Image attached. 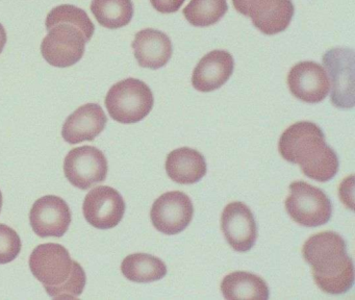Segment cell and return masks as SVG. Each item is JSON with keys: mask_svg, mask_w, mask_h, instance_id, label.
<instances>
[{"mask_svg": "<svg viewBox=\"0 0 355 300\" xmlns=\"http://www.w3.org/2000/svg\"><path fill=\"white\" fill-rule=\"evenodd\" d=\"M135 58L143 68L159 69L172 56V42L163 31L146 28L139 31L132 42Z\"/></svg>", "mask_w": 355, "mask_h": 300, "instance_id": "obj_17", "label": "cell"}, {"mask_svg": "<svg viewBox=\"0 0 355 300\" xmlns=\"http://www.w3.org/2000/svg\"><path fill=\"white\" fill-rule=\"evenodd\" d=\"M21 250L19 235L11 227L0 223V264H8L17 258Z\"/></svg>", "mask_w": 355, "mask_h": 300, "instance_id": "obj_24", "label": "cell"}, {"mask_svg": "<svg viewBox=\"0 0 355 300\" xmlns=\"http://www.w3.org/2000/svg\"><path fill=\"white\" fill-rule=\"evenodd\" d=\"M186 0H150L151 4L157 12L163 14H172L176 12Z\"/></svg>", "mask_w": 355, "mask_h": 300, "instance_id": "obj_25", "label": "cell"}, {"mask_svg": "<svg viewBox=\"0 0 355 300\" xmlns=\"http://www.w3.org/2000/svg\"><path fill=\"white\" fill-rule=\"evenodd\" d=\"M221 227L226 241L236 251H249L257 238V225L250 208L243 202L227 204L222 212Z\"/></svg>", "mask_w": 355, "mask_h": 300, "instance_id": "obj_14", "label": "cell"}, {"mask_svg": "<svg viewBox=\"0 0 355 300\" xmlns=\"http://www.w3.org/2000/svg\"><path fill=\"white\" fill-rule=\"evenodd\" d=\"M30 221L39 237H63L71 223V210L63 198L43 196L33 206Z\"/></svg>", "mask_w": 355, "mask_h": 300, "instance_id": "obj_12", "label": "cell"}, {"mask_svg": "<svg viewBox=\"0 0 355 300\" xmlns=\"http://www.w3.org/2000/svg\"><path fill=\"white\" fill-rule=\"evenodd\" d=\"M282 158L300 165L305 176L313 181H330L340 167L336 151L326 144L323 131L315 123L300 121L282 133L278 143Z\"/></svg>", "mask_w": 355, "mask_h": 300, "instance_id": "obj_2", "label": "cell"}, {"mask_svg": "<svg viewBox=\"0 0 355 300\" xmlns=\"http://www.w3.org/2000/svg\"><path fill=\"white\" fill-rule=\"evenodd\" d=\"M87 277L84 269L80 264L76 265V270L69 279L61 287L46 291L49 296L55 299H73L80 297L86 285Z\"/></svg>", "mask_w": 355, "mask_h": 300, "instance_id": "obj_23", "label": "cell"}, {"mask_svg": "<svg viewBox=\"0 0 355 300\" xmlns=\"http://www.w3.org/2000/svg\"><path fill=\"white\" fill-rule=\"evenodd\" d=\"M105 102L112 119L124 124H132L147 117L153 110L155 98L144 81L126 78L110 89Z\"/></svg>", "mask_w": 355, "mask_h": 300, "instance_id": "obj_4", "label": "cell"}, {"mask_svg": "<svg viewBox=\"0 0 355 300\" xmlns=\"http://www.w3.org/2000/svg\"><path fill=\"white\" fill-rule=\"evenodd\" d=\"M194 215L190 197L180 191L167 192L159 196L153 208L150 217L155 228L165 235H176L184 231Z\"/></svg>", "mask_w": 355, "mask_h": 300, "instance_id": "obj_10", "label": "cell"}, {"mask_svg": "<svg viewBox=\"0 0 355 300\" xmlns=\"http://www.w3.org/2000/svg\"><path fill=\"white\" fill-rule=\"evenodd\" d=\"M288 85L295 97L307 103L321 102L330 92V81L325 69L311 60L298 62L291 69Z\"/></svg>", "mask_w": 355, "mask_h": 300, "instance_id": "obj_13", "label": "cell"}, {"mask_svg": "<svg viewBox=\"0 0 355 300\" xmlns=\"http://www.w3.org/2000/svg\"><path fill=\"white\" fill-rule=\"evenodd\" d=\"M83 212L87 222L96 228H113L123 218L125 202L117 190L101 185L87 194Z\"/></svg>", "mask_w": 355, "mask_h": 300, "instance_id": "obj_11", "label": "cell"}, {"mask_svg": "<svg viewBox=\"0 0 355 300\" xmlns=\"http://www.w3.org/2000/svg\"><path fill=\"white\" fill-rule=\"evenodd\" d=\"M227 10L226 0H191L184 8V16L193 26H211L219 22Z\"/></svg>", "mask_w": 355, "mask_h": 300, "instance_id": "obj_22", "label": "cell"}, {"mask_svg": "<svg viewBox=\"0 0 355 300\" xmlns=\"http://www.w3.org/2000/svg\"><path fill=\"white\" fill-rule=\"evenodd\" d=\"M240 14L250 17L253 25L265 35L286 31L294 16L292 0H232Z\"/></svg>", "mask_w": 355, "mask_h": 300, "instance_id": "obj_7", "label": "cell"}, {"mask_svg": "<svg viewBox=\"0 0 355 300\" xmlns=\"http://www.w3.org/2000/svg\"><path fill=\"white\" fill-rule=\"evenodd\" d=\"M290 192L286 210L295 222L303 226L318 227L330 220L331 201L321 189L299 181L291 183Z\"/></svg>", "mask_w": 355, "mask_h": 300, "instance_id": "obj_5", "label": "cell"}, {"mask_svg": "<svg viewBox=\"0 0 355 300\" xmlns=\"http://www.w3.org/2000/svg\"><path fill=\"white\" fill-rule=\"evenodd\" d=\"M302 254L322 291L338 295L353 287V260L347 254L346 242L338 233L323 231L311 235L303 245Z\"/></svg>", "mask_w": 355, "mask_h": 300, "instance_id": "obj_3", "label": "cell"}, {"mask_svg": "<svg viewBox=\"0 0 355 300\" xmlns=\"http://www.w3.org/2000/svg\"><path fill=\"white\" fill-rule=\"evenodd\" d=\"M6 44H7V33H6L5 27L0 23V53L3 52Z\"/></svg>", "mask_w": 355, "mask_h": 300, "instance_id": "obj_26", "label": "cell"}, {"mask_svg": "<svg viewBox=\"0 0 355 300\" xmlns=\"http://www.w3.org/2000/svg\"><path fill=\"white\" fill-rule=\"evenodd\" d=\"M324 66L331 78L332 104L338 108L354 106V52L349 48H334L323 56Z\"/></svg>", "mask_w": 355, "mask_h": 300, "instance_id": "obj_8", "label": "cell"}, {"mask_svg": "<svg viewBox=\"0 0 355 300\" xmlns=\"http://www.w3.org/2000/svg\"><path fill=\"white\" fill-rule=\"evenodd\" d=\"M122 274L135 283L159 281L167 274V267L161 258L148 253L126 256L121 264Z\"/></svg>", "mask_w": 355, "mask_h": 300, "instance_id": "obj_20", "label": "cell"}, {"mask_svg": "<svg viewBox=\"0 0 355 300\" xmlns=\"http://www.w3.org/2000/svg\"><path fill=\"white\" fill-rule=\"evenodd\" d=\"M1 206H3V194L0 191V210H1Z\"/></svg>", "mask_w": 355, "mask_h": 300, "instance_id": "obj_27", "label": "cell"}, {"mask_svg": "<svg viewBox=\"0 0 355 300\" xmlns=\"http://www.w3.org/2000/svg\"><path fill=\"white\" fill-rule=\"evenodd\" d=\"M91 10L97 22L110 29L126 26L134 16L132 0H92Z\"/></svg>", "mask_w": 355, "mask_h": 300, "instance_id": "obj_21", "label": "cell"}, {"mask_svg": "<svg viewBox=\"0 0 355 300\" xmlns=\"http://www.w3.org/2000/svg\"><path fill=\"white\" fill-rule=\"evenodd\" d=\"M221 292L228 300L269 299V288L261 277L253 273L236 271L224 277Z\"/></svg>", "mask_w": 355, "mask_h": 300, "instance_id": "obj_19", "label": "cell"}, {"mask_svg": "<svg viewBox=\"0 0 355 300\" xmlns=\"http://www.w3.org/2000/svg\"><path fill=\"white\" fill-rule=\"evenodd\" d=\"M76 265L78 262L72 260L68 250L60 244L39 245L30 256L31 271L46 291L63 285L73 274Z\"/></svg>", "mask_w": 355, "mask_h": 300, "instance_id": "obj_6", "label": "cell"}, {"mask_svg": "<svg viewBox=\"0 0 355 300\" xmlns=\"http://www.w3.org/2000/svg\"><path fill=\"white\" fill-rule=\"evenodd\" d=\"M107 122V115L99 104L87 103L66 119L62 135L69 144L93 141L103 133Z\"/></svg>", "mask_w": 355, "mask_h": 300, "instance_id": "obj_15", "label": "cell"}, {"mask_svg": "<svg viewBox=\"0 0 355 300\" xmlns=\"http://www.w3.org/2000/svg\"><path fill=\"white\" fill-rule=\"evenodd\" d=\"M64 172L74 187L89 189L107 178V158L101 150L93 146L74 148L66 156Z\"/></svg>", "mask_w": 355, "mask_h": 300, "instance_id": "obj_9", "label": "cell"}, {"mask_svg": "<svg viewBox=\"0 0 355 300\" xmlns=\"http://www.w3.org/2000/svg\"><path fill=\"white\" fill-rule=\"evenodd\" d=\"M168 176L178 183L191 185L201 181L207 174V162L205 156L189 147L172 150L166 160Z\"/></svg>", "mask_w": 355, "mask_h": 300, "instance_id": "obj_18", "label": "cell"}, {"mask_svg": "<svg viewBox=\"0 0 355 300\" xmlns=\"http://www.w3.org/2000/svg\"><path fill=\"white\" fill-rule=\"evenodd\" d=\"M46 28L49 33L41 44L43 58L51 66L67 68L80 62L84 56L95 25L82 8L62 4L47 15Z\"/></svg>", "mask_w": 355, "mask_h": 300, "instance_id": "obj_1", "label": "cell"}, {"mask_svg": "<svg viewBox=\"0 0 355 300\" xmlns=\"http://www.w3.org/2000/svg\"><path fill=\"white\" fill-rule=\"evenodd\" d=\"M234 60L225 50H213L205 54L195 67L193 87L199 92H213L221 88L234 72Z\"/></svg>", "mask_w": 355, "mask_h": 300, "instance_id": "obj_16", "label": "cell"}]
</instances>
